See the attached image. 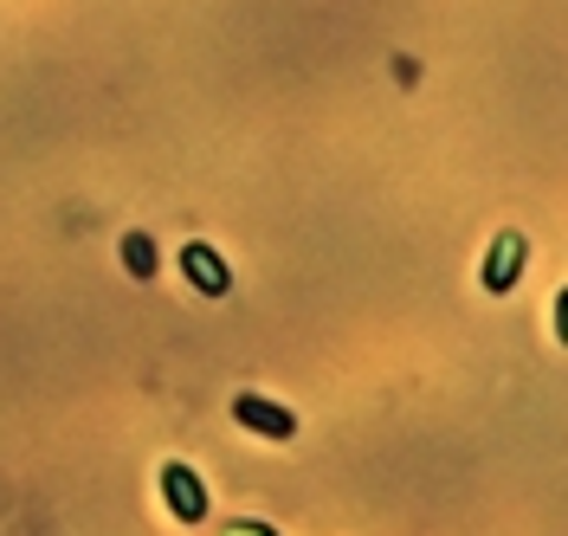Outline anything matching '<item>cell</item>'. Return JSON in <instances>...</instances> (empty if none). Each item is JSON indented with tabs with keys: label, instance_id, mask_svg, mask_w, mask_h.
Returning a JSON list of instances; mask_svg holds the SVG:
<instances>
[{
	"label": "cell",
	"instance_id": "cell-3",
	"mask_svg": "<svg viewBox=\"0 0 568 536\" xmlns=\"http://www.w3.org/2000/svg\"><path fill=\"white\" fill-rule=\"evenodd\" d=\"M524 259H530V240H524L517 226H504V233L491 240V252H485V291L504 297V291L524 279Z\"/></svg>",
	"mask_w": 568,
	"mask_h": 536
},
{
	"label": "cell",
	"instance_id": "cell-7",
	"mask_svg": "<svg viewBox=\"0 0 568 536\" xmlns=\"http://www.w3.org/2000/svg\"><path fill=\"white\" fill-rule=\"evenodd\" d=\"M226 536H278V530H265V524H233Z\"/></svg>",
	"mask_w": 568,
	"mask_h": 536
},
{
	"label": "cell",
	"instance_id": "cell-1",
	"mask_svg": "<svg viewBox=\"0 0 568 536\" xmlns=\"http://www.w3.org/2000/svg\"><path fill=\"white\" fill-rule=\"evenodd\" d=\"M162 504H169V517H181V524H201L207 517V485H201V472L187 459L162 465Z\"/></svg>",
	"mask_w": 568,
	"mask_h": 536
},
{
	"label": "cell",
	"instance_id": "cell-4",
	"mask_svg": "<svg viewBox=\"0 0 568 536\" xmlns=\"http://www.w3.org/2000/svg\"><path fill=\"white\" fill-rule=\"evenodd\" d=\"M181 272H187V285L201 291V297H226V291H233V272H226V259H220L207 240H187V246H181Z\"/></svg>",
	"mask_w": 568,
	"mask_h": 536
},
{
	"label": "cell",
	"instance_id": "cell-5",
	"mask_svg": "<svg viewBox=\"0 0 568 536\" xmlns=\"http://www.w3.org/2000/svg\"><path fill=\"white\" fill-rule=\"evenodd\" d=\"M155 265H162L155 259V240L149 233H123V272L130 279H155Z\"/></svg>",
	"mask_w": 568,
	"mask_h": 536
},
{
	"label": "cell",
	"instance_id": "cell-6",
	"mask_svg": "<svg viewBox=\"0 0 568 536\" xmlns=\"http://www.w3.org/2000/svg\"><path fill=\"white\" fill-rule=\"evenodd\" d=\"M549 311H556V336H562V350H568V285L556 291V304H549Z\"/></svg>",
	"mask_w": 568,
	"mask_h": 536
},
{
	"label": "cell",
	"instance_id": "cell-2",
	"mask_svg": "<svg viewBox=\"0 0 568 536\" xmlns=\"http://www.w3.org/2000/svg\"><path fill=\"white\" fill-rule=\"evenodd\" d=\"M233 421L246 433H265V439H297V414L284 407V401H272V394H233Z\"/></svg>",
	"mask_w": 568,
	"mask_h": 536
}]
</instances>
